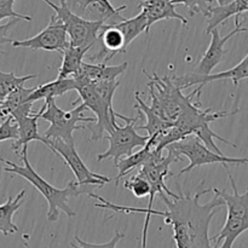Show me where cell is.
Returning a JSON list of instances; mask_svg holds the SVG:
<instances>
[{
    "instance_id": "6da1fadb",
    "label": "cell",
    "mask_w": 248,
    "mask_h": 248,
    "mask_svg": "<svg viewBox=\"0 0 248 248\" xmlns=\"http://www.w3.org/2000/svg\"><path fill=\"white\" fill-rule=\"evenodd\" d=\"M205 181L200 184V188L196 190L194 195L184 194L181 186L177 183L178 195L169 196L166 193L161 194L162 203H165L167 211L147 210L140 207H128V206L114 205L109 202L102 196L96 195L93 193H89V196L97 199L99 203H94V207L103 208V210H111L118 213H140L145 216V223L142 232V247H147V236L149 223L152 216H160L165 218L166 224H171L173 229V241L177 248H210L211 237L208 235L210 224L212 222L216 213L220 207L225 206V201L223 198L216 194L215 198L210 202L201 205L200 199L208 193H212L213 189H203Z\"/></svg>"
},
{
    "instance_id": "ba28073f",
    "label": "cell",
    "mask_w": 248,
    "mask_h": 248,
    "mask_svg": "<svg viewBox=\"0 0 248 248\" xmlns=\"http://www.w3.org/2000/svg\"><path fill=\"white\" fill-rule=\"evenodd\" d=\"M140 119V114L126 121L125 126H119L115 123L114 130L104 137L109 140L108 150L97 155V161L102 162L107 159H113L114 165H116L121 156H128L132 154L135 148L144 147L150 136H140L137 133L136 124Z\"/></svg>"
},
{
    "instance_id": "ffe728a7",
    "label": "cell",
    "mask_w": 248,
    "mask_h": 248,
    "mask_svg": "<svg viewBox=\"0 0 248 248\" xmlns=\"http://www.w3.org/2000/svg\"><path fill=\"white\" fill-rule=\"evenodd\" d=\"M78 89L77 80L74 78H57L55 81L47 82V84L36 86L33 93L29 97V101L36 102L40 99L50 98V97H60L65 94L67 92Z\"/></svg>"
},
{
    "instance_id": "44dd1931",
    "label": "cell",
    "mask_w": 248,
    "mask_h": 248,
    "mask_svg": "<svg viewBox=\"0 0 248 248\" xmlns=\"http://www.w3.org/2000/svg\"><path fill=\"white\" fill-rule=\"evenodd\" d=\"M135 98L137 103L135 104V109H137L138 113L142 114V115L145 116L147 119V124L143 126H138L137 130H145L148 131V136H153L155 133H159L161 131L166 130V128L171 127L174 123H171V121H167L165 119H162L161 116L157 113H155L152 109V107L147 106L144 103L142 98L140 96V92H136Z\"/></svg>"
},
{
    "instance_id": "4316f807",
    "label": "cell",
    "mask_w": 248,
    "mask_h": 248,
    "mask_svg": "<svg viewBox=\"0 0 248 248\" xmlns=\"http://www.w3.org/2000/svg\"><path fill=\"white\" fill-rule=\"evenodd\" d=\"M124 186H125V189L130 190L136 198L140 199L150 195V183L148 182V179L138 171L135 176L124 182Z\"/></svg>"
},
{
    "instance_id": "e0dca14e",
    "label": "cell",
    "mask_w": 248,
    "mask_h": 248,
    "mask_svg": "<svg viewBox=\"0 0 248 248\" xmlns=\"http://www.w3.org/2000/svg\"><path fill=\"white\" fill-rule=\"evenodd\" d=\"M246 12V4L245 0H235L234 2L228 5H217V6H211L210 11L206 15L207 18V28L206 34H210L211 31L217 28L219 24H223L230 17H240Z\"/></svg>"
},
{
    "instance_id": "5bb4252c",
    "label": "cell",
    "mask_w": 248,
    "mask_h": 248,
    "mask_svg": "<svg viewBox=\"0 0 248 248\" xmlns=\"http://www.w3.org/2000/svg\"><path fill=\"white\" fill-rule=\"evenodd\" d=\"M128 67L127 62H124L118 65H108L107 63H87L84 62L81 69L75 74L74 79L77 80L78 89L82 85L91 84L96 81H107V80H116L123 73L126 72ZM77 89V90H78Z\"/></svg>"
},
{
    "instance_id": "484cf974",
    "label": "cell",
    "mask_w": 248,
    "mask_h": 248,
    "mask_svg": "<svg viewBox=\"0 0 248 248\" xmlns=\"http://www.w3.org/2000/svg\"><path fill=\"white\" fill-rule=\"evenodd\" d=\"M38 77L36 74L24 75V77H16L14 72L4 73L0 70V104L6 99L11 92L18 89L19 86H23L24 82L29 81L31 79H35Z\"/></svg>"
},
{
    "instance_id": "3957f363",
    "label": "cell",
    "mask_w": 248,
    "mask_h": 248,
    "mask_svg": "<svg viewBox=\"0 0 248 248\" xmlns=\"http://www.w3.org/2000/svg\"><path fill=\"white\" fill-rule=\"evenodd\" d=\"M198 98V94L195 91L188 94L184 101L182 110L179 113L178 118L174 121V125L181 128L186 135H195L196 137L200 138L211 150L223 154L222 150L218 148V145L215 143V140L219 142L225 143L228 145L236 148L237 145L234 143L229 142L225 138L220 137L219 135L215 132L211 128V124L219 119L228 118V116L235 115L239 110L236 111H215L212 109H201V103L199 101L194 102V98ZM199 99V98H198Z\"/></svg>"
},
{
    "instance_id": "d4e9b609",
    "label": "cell",
    "mask_w": 248,
    "mask_h": 248,
    "mask_svg": "<svg viewBox=\"0 0 248 248\" xmlns=\"http://www.w3.org/2000/svg\"><path fill=\"white\" fill-rule=\"evenodd\" d=\"M34 90H35V87L27 89L23 85V86H19L18 89L15 90L14 92H11V93L6 97V99L1 103V108H0V119L2 120V119H5L6 116H9L12 110L18 108L22 104L29 102V97L33 93Z\"/></svg>"
},
{
    "instance_id": "cb8c5ba5",
    "label": "cell",
    "mask_w": 248,
    "mask_h": 248,
    "mask_svg": "<svg viewBox=\"0 0 248 248\" xmlns=\"http://www.w3.org/2000/svg\"><path fill=\"white\" fill-rule=\"evenodd\" d=\"M115 24L121 31H123L124 36H125V47L127 50V47L130 46V44L137 38L138 35H140L144 31H149L148 29V19L147 16L143 11H140L137 16L132 17V18H123L121 21L116 22Z\"/></svg>"
},
{
    "instance_id": "ac0fdd59",
    "label": "cell",
    "mask_w": 248,
    "mask_h": 248,
    "mask_svg": "<svg viewBox=\"0 0 248 248\" xmlns=\"http://www.w3.org/2000/svg\"><path fill=\"white\" fill-rule=\"evenodd\" d=\"M40 119L39 113H31L29 115L22 116L15 120L18 125V138L11 145L12 150L16 154H18V150H21L24 145H28L31 140H38L43 142V136L39 135L38 131V120Z\"/></svg>"
},
{
    "instance_id": "4dcf8cb0",
    "label": "cell",
    "mask_w": 248,
    "mask_h": 248,
    "mask_svg": "<svg viewBox=\"0 0 248 248\" xmlns=\"http://www.w3.org/2000/svg\"><path fill=\"white\" fill-rule=\"evenodd\" d=\"M18 21V18H12L11 21L7 22L6 24H0V47H1L2 45H5V44L12 43V41H14L7 36V34H9V31L11 29V27H14ZM2 53L5 52L0 48V55H2Z\"/></svg>"
},
{
    "instance_id": "277c9868",
    "label": "cell",
    "mask_w": 248,
    "mask_h": 248,
    "mask_svg": "<svg viewBox=\"0 0 248 248\" xmlns=\"http://www.w3.org/2000/svg\"><path fill=\"white\" fill-rule=\"evenodd\" d=\"M167 150V155L173 162L181 161L182 157H188L190 164L179 172L178 176L188 173L195 167L203 166L211 164H222L224 169H228V164L235 165H248V157H229L224 154L211 150L202 140L195 135H188L177 142L171 143L165 148Z\"/></svg>"
},
{
    "instance_id": "7c38bea8",
    "label": "cell",
    "mask_w": 248,
    "mask_h": 248,
    "mask_svg": "<svg viewBox=\"0 0 248 248\" xmlns=\"http://www.w3.org/2000/svg\"><path fill=\"white\" fill-rule=\"evenodd\" d=\"M248 79V53L246 57L239 63V64L235 65L234 68L229 70H225V72L216 73V74H208V75H202L198 74V73H188V74H184L182 77H173L174 82L181 87L182 90L188 89V87L193 86V85H199L198 89H195L194 91L196 92L198 97L200 98L201 91H202L203 87L207 84L211 82L218 81V80H232L235 85L237 86L241 80Z\"/></svg>"
},
{
    "instance_id": "4fadbf2b",
    "label": "cell",
    "mask_w": 248,
    "mask_h": 248,
    "mask_svg": "<svg viewBox=\"0 0 248 248\" xmlns=\"http://www.w3.org/2000/svg\"><path fill=\"white\" fill-rule=\"evenodd\" d=\"M244 31H247V28L242 27V23L240 22V18L235 17V28L230 31L229 34H227L225 36H222L219 33V29L215 28L211 31V44L208 46V48L206 50L205 55L201 58V61L199 62L198 67H196L195 73L202 75H208L213 72L216 67L218 64H220L223 60H224V56L227 55V50H225V44L230 40L234 35L236 34H241Z\"/></svg>"
},
{
    "instance_id": "e575fe53",
    "label": "cell",
    "mask_w": 248,
    "mask_h": 248,
    "mask_svg": "<svg viewBox=\"0 0 248 248\" xmlns=\"http://www.w3.org/2000/svg\"><path fill=\"white\" fill-rule=\"evenodd\" d=\"M0 108H1V104H0Z\"/></svg>"
},
{
    "instance_id": "30bf717a",
    "label": "cell",
    "mask_w": 248,
    "mask_h": 248,
    "mask_svg": "<svg viewBox=\"0 0 248 248\" xmlns=\"http://www.w3.org/2000/svg\"><path fill=\"white\" fill-rule=\"evenodd\" d=\"M44 137V136H43ZM48 149L56 155L62 157L64 160V164L72 170L74 173L77 182L80 186H103L107 183H110L111 179L107 176L94 173L92 172L84 161L81 160L80 155L78 154L75 149V144L64 142L61 138H43V142Z\"/></svg>"
},
{
    "instance_id": "1f68e13d",
    "label": "cell",
    "mask_w": 248,
    "mask_h": 248,
    "mask_svg": "<svg viewBox=\"0 0 248 248\" xmlns=\"http://www.w3.org/2000/svg\"><path fill=\"white\" fill-rule=\"evenodd\" d=\"M4 18H18L23 19V21H31V16H27V15H21L18 12L15 11L14 9H10V7L4 6V5L0 4V22Z\"/></svg>"
},
{
    "instance_id": "8992f818",
    "label": "cell",
    "mask_w": 248,
    "mask_h": 248,
    "mask_svg": "<svg viewBox=\"0 0 248 248\" xmlns=\"http://www.w3.org/2000/svg\"><path fill=\"white\" fill-rule=\"evenodd\" d=\"M143 73L149 79L148 89L152 98V109L165 120L174 123L181 113L186 96H184L182 89L174 82L171 75L159 77L156 73L150 75L144 69Z\"/></svg>"
},
{
    "instance_id": "7402d4cb",
    "label": "cell",
    "mask_w": 248,
    "mask_h": 248,
    "mask_svg": "<svg viewBox=\"0 0 248 248\" xmlns=\"http://www.w3.org/2000/svg\"><path fill=\"white\" fill-rule=\"evenodd\" d=\"M26 190H21L15 198L9 196L6 202L0 205V232L7 236L18 232V227L14 223V216L23 203Z\"/></svg>"
},
{
    "instance_id": "d6a6232c",
    "label": "cell",
    "mask_w": 248,
    "mask_h": 248,
    "mask_svg": "<svg viewBox=\"0 0 248 248\" xmlns=\"http://www.w3.org/2000/svg\"><path fill=\"white\" fill-rule=\"evenodd\" d=\"M0 4L4 5V6L10 7V9H14L15 0H0Z\"/></svg>"
},
{
    "instance_id": "7a4b0ae2",
    "label": "cell",
    "mask_w": 248,
    "mask_h": 248,
    "mask_svg": "<svg viewBox=\"0 0 248 248\" xmlns=\"http://www.w3.org/2000/svg\"><path fill=\"white\" fill-rule=\"evenodd\" d=\"M21 159L23 161V166H19L15 162L2 159V162H5L7 166L5 167L4 171L24 178L45 198L48 203V211L46 213V218L48 222H56L60 217L61 211L65 213L67 217H75L77 213L68 205V200L85 194L87 191V186H80L77 181H70L64 189H58L48 183L47 181H45L33 169L28 160V145H24L21 149Z\"/></svg>"
},
{
    "instance_id": "f1b7e54d",
    "label": "cell",
    "mask_w": 248,
    "mask_h": 248,
    "mask_svg": "<svg viewBox=\"0 0 248 248\" xmlns=\"http://www.w3.org/2000/svg\"><path fill=\"white\" fill-rule=\"evenodd\" d=\"M18 138V125L12 116H6L0 124V142L16 140Z\"/></svg>"
},
{
    "instance_id": "83f0119b",
    "label": "cell",
    "mask_w": 248,
    "mask_h": 248,
    "mask_svg": "<svg viewBox=\"0 0 248 248\" xmlns=\"http://www.w3.org/2000/svg\"><path fill=\"white\" fill-rule=\"evenodd\" d=\"M173 2L176 5H184L191 16L195 14H202L206 17L212 6V0H173Z\"/></svg>"
},
{
    "instance_id": "836d02e7",
    "label": "cell",
    "mask_w": 248,
    "mask_h": 248,
    "mask_svg": "<svg viewBox=\"0 0 248 248\" xmlns=\"http://www.w3.org/2000/svg\"><path fill=\"white\" fill-rule=\"evenodd\" d=\"M218 5H228V4H232L234 2L235 0H216Z\"/></svg>"
},
{
    "instance_id": "8fae6325",
    "label": "cell",
    "mask_w": 248,
    "mask_h": 248,
    "mask_svg": "<svg viewBox=\"0 0 248 248\" xmlns=\"http://www.w3.org/2000/svg\"><path fill=\"white\" fill-rule=\"evenodd\" d=\"M11 44L14 47H27L31 50H44L62 53L69 45L70 41L63 22L56 15H52L50 17L48 24L40 33L26 40H14Z\"/></svg>"
},
{
    "instance_id": "9c48e42d",
    "label": "cell",
    "mask_w": 248,
    "mask_h": 248,
    "mask_svg": "<svg viewBox=\"0 0 248 248\" xmlns=\"http://www.w3.org/2000/svg\"><path fill=\"white\" fill-rule=\"evenodd\" d=\"M78 93H79L80 99L82 101V103L87 107V109L92 111V113L96 114L97 121L94 123V126L87 125L86 128H89L92 132L91 138L90 140L94 142V140H99L102 138L106 137V135L110 133L114 130V125H115L116 120L115 116L123 119V120L127 121L131 118L127 116H124L121 114L116 113L114 110V108H111L101 96H99L98 92L96 91V89L93 87L92 84H86L80 86L77 90Z\"/></svg>"
},
{
    "instance_id": "2e32d148",
    "label": "cell",
    "mask_w": 248,
    "mask_h": 248,
    "mask_svg": "<svg viewBox=\"0 0 248 248\" xmlns=\"http://www.w3.org/2000/svg\"><path fill=\"white\" fill-rule=\"evenodd\" d=\"M228 171V176H229V182L232 184V194L227 193L224 190H220L218 188H213V193L219 195L225 201V206H227V217L230 218H237V219H242L248 223V188L246 193L240 194L239 189H237L235 179L232 178V173L229 171V167L225 169Z\"/></svg>"
},
{
    "instance_id": "d6986e66",
    "label": "cell",
    "mask_w": 248,
    "mask_h": 248,
    "mask_svg": "<svg viewBox=\"0 0 248 248\" xmlns=\"http://www.w3.org/2000/svg\"><path fill=\"white\" fill-rule=\"evenodd\" d=\"M92 46H75L69 44L63 51V58L61 67L58 69L57 78H70L80 72L84 63V58Z\"/></svg>"
},
{
    "instance_id": "5b68a950",
    "label": "cell",
    "mask_w": 248,
    "mask_h": 248,
    "mask_svg": "<svg viewBox=\"0 0 248 248\" xmlns=\"http://www.w3.org/2000/svg\"><path fill=\"white\" fill-rule=\"evenodd\" d=\"M56 98L50 97L45 99V104L38 111L40 119L48 121L50 127L44 133L45 138H61L64 142L75 144L73 133L77 130H84L86 126H80L79 123L94 124L97 119L84 116L87 107L84 103L77 106L74 109L65 111L56 104Z\"/></svg>"
},
{
    "instance_id": "9a60e30c",
    "label": "cell",
    "mask_w": 248,
    "mask_h": 248,
    "mask_svg": "<svg viewBox=\"0 0 248 248\" xmlns=\"http://www.w3.org/2000/svg\"><path fill=\"white\" fill-rule=\"evenodd\" d=\"M138 6L147 16L148 29L162 19L173 18L181 21L183 26L188 24V19L176 11L177 5L174 4L173 0H143Z\"/></svg>"
},
{
    "instance_id": "f546056e",
    "label": "cell",
    "mask_w": 248,
    "mask_h": 248,
    "mask_svg": "<svg viewBox=\"0 0 248 248\" xmlns=\"http://www.w3.org/2000/svg\"><path fill=\"white\" fill-rule=\"evenodd\" d=\"M124 237H125V234H123V232H120L118 230V232H115V235H114L113 239H111L109 242H106V244H90V242H85V241H82V240L80 239L77 234H75V241L78 242V247H80V248H85V247H89V248H91V247H111L113 248V247L118 246L119 241H120L121 239H124Z\"/></svg>"
},
{
    "instance_id": "603a6c76",
    "label": "cell",
    "mask_w": 248,
    "mask_h": 248,
    "mask_svg": "<svg viewBox=\"0 0 248 248\" xmlns=\"http://www.w3.org/2000/svg\"><path fill=\"white\" fill-rule=\"evenodd\" d=\"M154 149H155L154 144H153V142L150 140V138H149L148 143L144 145V147H142V149L138 150V152H136L135 154L132 153L131 155L126 156L125 159L119 160L118 164L115 165L116 169L119 170L118 176L115 177L116 186H119V183H120L121 179L125 178V176H127L128 173H131L133 170L140 169V167L142 166V165L144 164L148 159H149V156L152 155L153 150Z\"/></svg>"
},
{
    "instance_id": "52a82bcc",
    "label": "cell",
    "mask_w": 248,
    "mask_h": 248,
    "mask_svg": "<svg viewBox=\"0 0 248 248\" xmlns=\"http://www.w3.org/2000/svg\"><path fill=\"white\" fill-rule=\"evenodd\" d=\"M46 5L55 11V15L63 22L69 36L70 44L75 46H92L98 40L101 29L103 28V21H92L79 16L68 6L65 0H60V4H55L51 0H43Z\"/></svg>"
}]
</instances>
